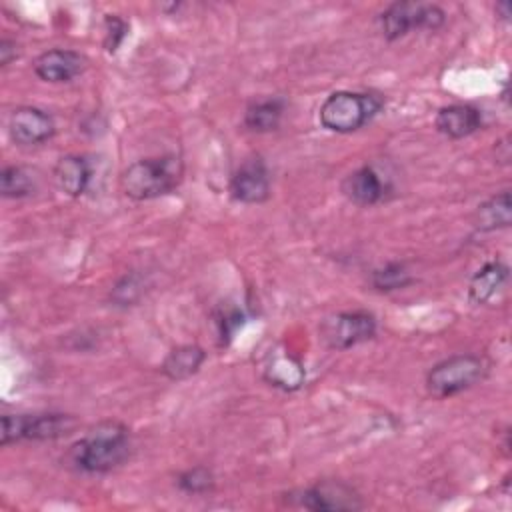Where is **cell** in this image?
Masks as SVG:
<instances>
[{
  "mask_svg": "<svg viewBox=\"0 0 512 512\" xmlns=\"http://www.w3.org/2000/svg\"><path fill=\"white\" fill-rule=\"evenodd\" d=\"M130 454V434L122 422L104 420L96 424L70 452V464L86 474H102L118 468Z\"/></svg>",
  "mask_w": 512,
  "mask_h": 512,
  "instance_id": "cell-1",
  "label": "cell"
},
{
  "mask_svg": "<svg viewBox=\"0 0 512 512\" xmlns=\"http://www.w3.org/2000/svg\"><path fill=\"white\" fill-rule=\"evenodd\" d=\"M180 180L182 162L176 156H156L126 166L120 176V186L128 198L152 200L172 192Z\"/></svg>",
  "mask_w": 512,
  "mask_h": 512,
  "instance_id": "cell-2",
  "label": "cell"
},
{
  "mask_svg": "<svg viewBox=\"0 0 512 512\" xmlns=\"http://www.w3.org/2000/svg\"><path fill=\"white\" fill-rule=\"evenodd\" d=\"M382 108L376 94L366 92H334L320 106V124L338 134H348L368 124Z\"/></svg>",
  "mask_w": 512,
  "mask_h": 512,
  "instance_id": "cell-3",
  "label": "cell"
},
{
  "mask_svg": "<svg viewBox=\"0 0 512 512\" xmlns=\"http://www.w3.org/2000/svg\"><path fill=\"white\" fill-rule=\"evenodd\" d=\"M486 362L474 354H458L438 362L426 376V388L436 398H448L468 390L486 374Z\"/></svg>",
  "mask_w": 512,
  "mask_h": 512,
  "instance_id": "cell-4",
  "label": "cell"
},
{
  "mask_svg": "<svg viewBox=\"0 0 512 512\" xmlns=\"http://www.w3.org/2000/svg\"><path fill=\"white\" fill-rule=\"evenodd\" d=\"M446 12L428 2H394L380 14V30L384 38L398 40L410 30H436L444 24Z\"/></svg>",
  "mask_w": 512,
  "mask_h": 512,
  "instance_id": "cell-5",
  "label": "cell"
},
{
  "mask_svg": "<svg viewBox=\"0 0 512 512\" xmlns=\"http://www.w3.org/2000/svg\"><path fill=\"white\" fill-rule=\"evenodd\" d=\"M76 428L70 414H6L2 416V446L20 440H56Z\"/></svg>",
  "mask_w": 512,
  "mask_h": 512,
  "instance_id": "cell-6",
  "label": "cell"
},
{
  "mask_svg": "<svg viewBox=\"0 0 512 512\" xmlns=\"http://www.w3.org/2000/svg\"><path fill=\"white\" fill-rule=\"evenodd\" d=\"M376 334V320L368 312H338L328 316L320 326L324 344L332 350H348Z\"/></svg>",
  "mask_w": 512,
  "mask_h": 512,
  "instance_id": "cell-7",
  "label": "cell"
},
{
  "mask_svg": "<svg viewBox=\"0 0 512 512\" xmlns=\"http://www.w3.org/2000/svg\"><path fill=\"white\" fill-rule=\"evenodd\" d=\"M296 506L314 512H338V510H358L362 508L360 498L342 482H320L316 486L298 490L290 494Z\"/></svg>",
  "mask_w": 512,
  "mask_h": 512,
  "instance_id": "cell-8",
  "label": "cell"
},
{
  "mask_svg": "<svg viewBox=\"0 0 512 512\" xmlns=\"http://www.w3.org/2000/svg\"><path fill=\"white\" fill-rule=\"evenodd\" d=\"M230 194L242 204H260L270 196V176L262 158L254 156L240 164L230 178Z\"/></svg>",
  "mask_w": 512,
  "mask_h": 512,
  "instance_id": "cell-9",
  "label": "cell"
},
{
  "mask_svg": "<svg viewBox=\"0 0 512 512\" xmlns=\"http://www.w3.org/2000/svg\"><path fill=\"white\" fill-rule=\"evenodd\" d=\"M56 124L52 116L36 106H20L10 114L8 132L10 138L20 146H34L54 136Z\"/></svg>",
  "mask_w": 512,
  "mask_h": 512,
  "instance_id": "cell-10",
  "label": "cell"
},
{
  "mask_svg": "<svg viewBox=\"0 0 512 512\" xmlns=\"http://www.w3.org/2000/svg\"><path fill=\"white\" fill-rule=\"evenodd\" d=\"M344 196L358 206H374L382 202L390 192V182L372 164L360 166L350 172L342 182Z\"/></svg>",
  "mask_w": 512,
  "mask_h": 512,
  "instance_id": "cell-11",
  "label": "cell"
},
{
  "mask_svg": "<svg viewBox=\"0 0 512 512\" xmlns=\"http://www.w3.org/2000/svg\"><path fill=\"white\" fill-rule=\"evenodd\" d=\"M86 66V60L82 54L66 48H54L48 52H42L34 60V72L44 82H68L74 76H78Z\"/></svg>",
  "mask_w": 512,
  "mask_h": 512,
  "instance_id": "cell-12",
  "label": "cell"
},
{
  "mask_svg": "<svg viewBox=\"0 0 512 512\" xmlns=\"http://www.w3.org/2000/svg\"><path fill=\"white\" fill-rule=\"evenodd\" d=\"M438 132L448 138H466L482 126V114L470 104H450L438 110L434 120Z\"/></svg>",
  "mask_w": 512,
  "mask_h": 512,
  "instance_id": "cell-13",
  "label": "cell"
},
{
  "mask_svg": "<svg viewBox=\"0 0 512 512\" xmlns=\"http://www.w3.org/2000/svg\"><path fill=\"white\" fill-rule=\"evenodd\" d=\"M92 176V168L84 156L68 154L62 156L54 168V182L66 196L78 198L86 192Z\"/></svg>",
  "mask_w": 512,
  "mask_h": 512,
  "instance_id": "cell-14",
  "label": "cell"
},
{
  "mask_svg": "<svg viewBox=\"0 0 512 512\" xmlns=\"http://www.w3.org/2000/svg\"><path fill=\"white\" fill-rule=\"evenodd\" d=\"M206 360V352L196 344H182L168 352L162 362V372L170 380H186L196 374Z\"/></svg>",
  "mask_w": 512,
  "mask_h": 512,
  "instance_id": "cell-15",
  "label": "cell"
},
{
  "mask_svg": "<svg viewBox=\"0 0 512 512\" xmlns=\"http://www.w3.org/2000/svg\"><path fill=\"white\" fill-rule=\"evenodd\" d=\"M506 278H508V268L502 262L494 260L484 264L470 280V288H468L470 300L474 304H486L502 288Z\"/></svg>",
  "mask_w": 512,
  "mask_h": 512,
  "instance_id": "cell-16",
  "label": "cell"
},
{
  "mask_svg": "<svg viewBox=\"0 0 512 512\" xmlns=\"http://www.w3.org/2000/svg\"><path fill=\"white\" fill-rule=\"evenodd\" d=\"M512 222V206H510V192H500L492 198H488L484 204L476 208L474 224L478 230H496V228H508Z\"/></svg>",
  "mask_w": 512,
  "mask_h": 512,
  "instance_id": "cell-17",
  "label": "cell"
},
{
  "mask_svg": "<svg viewBox=\"0 0 512 512\" xmlns=\"http://www.w3.org/2000/svg\"><path fill=\"white\" fill-rule=\"evenodd\" d=\"M284 114V100L266 98L252 102L244 112V126L252 132L276 130Z\"/></svg>",
  "mask_w": 512,
  "mask_h": 512,
  "instance_id": "cell-18",
  "label": "cell"
},
{
  "mask_svg": "<svg viewBox=\"0 0 512 512\" xmlns=\"http://www.w3.org/2000/svg\"><path fill=\"white\" fill-rule=\"evenodd\" d=\"M268 382L284 390H296L304 380V370L292 356H276L264 370Z\"/></svg>",
  "mask_w": 512,
  "mask_h": 512,
  "instance_id": "cell-19",
  "label": "cell"
},
{
  "mask_svg": "<svg viewBox=\"0 0 512 512\" xmlns=\"http://www.w3.org/2000/svg\"><path fill=\"white\" fill-rule=\"evenodd\" d=\"M370 282L380 292H392V290H400V288H406L408 284H412L414 276L410 274V270L404 262H388L372 272Z\"/></svg>",
  "mask_w": 512,
  "mask_h": 512,
  "instance_id": "cell-20",
  "label": "cell"
},
{
  "mask_svg": "<svg viewBox=\"0 0 512 512\" xmlns=\"http://www.w3.org/2000/svg\"><path fill=\"white\" fill-rule=\"evenodd\" d=\"M34 176L22 166H6L0 172V192L4 198H22L34 192Z\"/></svg>",
  "mask_w": 512,
  "mask_h": 512,
  "instance_id": "cell-21",
  "label": "cell"
},
{
  "mask_svg": "<svg viewBox=\"0 0 512 512\" xmlns=\"http://www.w3.org/2000/svg\"><path fill=\"white\" fill-rule=\"evenodd\" d=\"M178 486L188 494H204L212 490L214 476L206 466H194L178 476Z\"/></svg>",
  "mask_w": 512,
  "mask_h": 512,
  "instance_id": "cell-22",
  "label": "cell"
},
{
  "mask_svg": "<svg viewBox=\"0 0 512 512\" xmlns=\"http://www.w3.org/2000/svg\"><path fill=\"white\" fill-rule=\"evenodd\" d=\"M106 26V38H104V46L108 52H116V48L120 46V42L124 40L126 32H128V24L118 18L116 14H108L104 20Z\"/></svg>",
  "mask_w": 512,
  "mask_h": 512,
  "instance_id": "cell-23",
  "label": "cell"
},
{
  "mask_svg": "<svg viewBox=\"0 0 512 512\" xmlns=\"http://www.w3.org/2000/svg\"><path fill=\"white\" fill-rule=\"evenodd\" d=\"M138 294H140V286H138V282H136L134 276H124V278L116 284V288H114V292H112V296H114V300H116L118 304H132V302L138 298Z\"/></svg>",
  "mask_w": 512,
  "mask_h": 512,
  "instance_id": "cell-24",
  "label": "cell"
},
{
  "mask_svg": "<svg viewBox=\"0 0 512 512\" xmlns=\"http://www.w3.org/2000/svg\"><path fill=\"white\" fill-rule=\"evenodd\" d=\"M18 56V50H16V44L12 40H2L0 42V66H8L14 58Z\"/></svg>",
  "mask_w": 512,
  "mask_h": 512,
  "instance_id": "cell-25",
  "label": "cell"
},
{
  "mask_svg": "<svg viewBox=\"0 0 512 512\" xmlns=\"http://www.w3.org/2000/svg\"><path fill=\"white\" fill-rule=\"evenodd\" d=\"M496 14L502 18V20H510V2H498L494 6Z\"/></svg>",
  "mask_w": 512,
  "mask_h": 512,
  "instance_id": "cell-26",
  "label": "cell"
}]
</instances>
